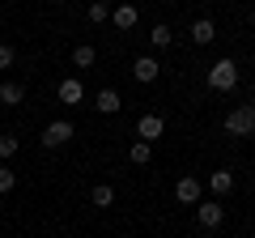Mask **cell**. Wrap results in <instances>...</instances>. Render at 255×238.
I'll list each match as a JSON object with an SVG mask.
<instances>
[{"mask_svg": "<svg viewBox=\"0 0 255 238\" xmlns=\"http://www.w3.org/2000/svg\"><path fill=\"white\" fill-rule=\"evenodd\" d=\"M128 157H132L136 166H149V157H153V145H145V140H136V145L128 149Z\"/></svg>", "mask_w": 255, "mask_h": 238, "instance_id": "obj_18", "label": "cell"}, {"mask_svg": "<svg viewBox=\"0 0 255 238\" xmlns=\"http://www.w3.org/2000/svg\"><path fill=\"white\" fill-rule=\"evenodd\" d=\"M17 187V170H9V162H0V196Z\"/></svg>", "mask_w": 255, "mask_h": 238, "instance_id": "obj_19", "label": "cell"}, {"mask_svg": "<svg viewBox=\"0 0 255 238\" xmlns=\"http://www.w3.org/2000/svg\"><path fill=\"white\" fill-rule=\"evenodd\" d=\"M111 21H115V30H132L140 21V9L136 4H115V9H111Z\"/></svg>", "mask_w": 255, "mask_h": 238, "instance_id": "obj_11", "label": "cell"}, {"mask_svg": "<svg viewBox=\"0 0 255 238\" xmlns=\"http://www.w3.org/2000/svg\"><path fill=\"white\" fill-rule=\"evenodd\" d=\"M196 221H200L204 230H217L221 221H226V209H221L217 200H200L196 204Z\"/></svg>", "mask_w": 255, "mask_h": 238, "instance_id": "obj_7", "label": "cell"}, {"mask_svg": "<svg viewBox=\"0 0 255 238\" xmlns=\"http://www.w3.org/2000/svg\"><path fill=\"white\" fill-rule=\"evenodd\" d=\"M85 17H90L94 26H98V21H111V4H107V0H94L90 9H85Z\"/></svg>", "mask_w": 255, "mask_h": 238, "instance_id": "obj_17", "label": "cell"}, {"mask_svg": "<svg viewBox=\"0 0 255 238\" xmlns=\"http://www.w3.org/2000/svg\"><path fill=\"white\" fill-rule=\"evenodd\" d=\"M94 60H98V51H94L90 43H77L73 47V64L77 68H94Z\"/></svg>", "mask_w": 255, "mask_h": 238, "instance_id": "obj_15", "label": "cell"}, {"mask_svg": "<svg viewBox=\"0 0 255 238\" xmlns=\"http://www.w3.org/2000/svg\"><path fill=\"white\" fill-rule=\"evenodd\" d=\"M55 98H60L64 107H81L85 102V85L77 81V77H64V81L55 85Z\"/></svg>", "mask_w": 255, "mask_h": 238, "instance_id": "obj_6", "label": "cell"}, {"mask_svg": "<svg viewBox=\"0 0 255 238\" xmlns=\"http://www.w3.org/2000/svg\"><path fill=\"white\" fill-rule=\"evenodd\" d=\"M162 132H166V119L157 115V111H145V115L136 119V136L145 140V145H153V140L162 136Z\"/></svg>", "mask_w": 255, "mask_h": 238, "instance_id": "obj_4", "label": "cell"}, {"mask_svg": "<svg viewBox=\"0 0 255 238\" xmlns=\"http://www.w3.org/2000/svg\"><path fill=\"white\" fill-rule=\"evenodd\" d=\"M174 200H179V204H200L204 200V183H200V179H191V174H183L179 183H174Z\"/></svg>", "mask_w": 255, "mask_h": 238, "instance_id": "obj_5", "label": "cell"}, {"mask_svg": "<svg viewBox=\"0 0 255 238\" xmlns=\"http://www.w3.org/2000/svg\"><path fill=\"white\" fill-rule=\"evenodd\" d=\"M209 192H213V200L230 196V192H234V170H213L209 174Z\"/></svg>", "mask_w": 255, "mask_h": 238, "instance_id": "obj_10", "label": "cell"}, {"mask_svg": "<svg viewBox=\"0 0 255 238\" xmlns=\"http://www.w3.org/2000/svg\"><path fill=\"white\" fill-rule=\"evenodd\" d=\"M17 145H21L17 136H0V162H9V157L17 153Z\"/></svg>", "mask_w": 255, "mask_h": 238, "instance_id": "obj_20", "label": "cell"}, {"mask_svg": "<svg viewBox=\"0 0 255 238\" xmlns=\"http://www.w3.org/2000/svg\"><path fill=\"white\" fill-rule=\"evenodd\" d=\"M157 73H162V64H157L153 55H140L136 64H132V77H136L140 85H149V81H157Z\"/></svg>", "mask_w": 255, "mask_h": 238, "instance_id": "obj_9", "label": "cell"}, {"mask_svg": "<svg viewBox=\"0 0 255 238\" xmlns=\"http://www.w3.org/2000/svg\"><path fill=\"white\" fill-rule=\"evenodd\" d=\"M238 77H243V73H238V64L226 55V60H217V64L209 68V90L213 94H230V90H238Z\"/></svg>", "mask_w": 255, "mask_h": 238, "instance_id": "obj_1", "label": "cell"}, {"mask_svg": "<svg viewBox=\"0 0 255 238\" xmlns=\"http://www.w3.org/2000/svg\"><path fill=\"white\" fill-rule=\"evenodd\" d=\"M73 136H77L73 123H68V119H55V123H47V128H43V136H38V140H43V149H64Z\"/></svg>", "mask_w": 255, "mask_h": 238, "instance_id": "obj_3", "label": "cell"}, {"mask_svg": "<svg viewBox=\"0 0 255 238\" xmlns=\"http://www.w3.org/2000/svg\"><path fill=\"white\" fill-rule=\"evenodd\" d=\"M21 98H26V85H17V81L0 85V102H4V107H21Z\"/></svg>", "mask_w": 255, "mask_h": 238, "instance_id": "obj_13", "label": "cell"}, {"mask_svg": "<svg viewBox=\"0 0 255 238\" xmlns=\"http://www.w3.org/2000/svg\"><path fill=\"white\" fill-rule=\"evenodd\" d=\"M119 107H124V98H119V90H111V85L94 94V111H102V115H115Z\"/></svg>", "mask_w": 255, "mask_h": 238, "instance_id": "obj_12", "label": "cell"}, {"mask_svg": "<svg viewBox=\"0 0 255 238\" xmlns=\"http://www.w3.org/2000/svg\"><path fill=\"white\" fill-rule=\"evenodd\" d=\"M90 204H94V209H111V204H115V187H111V183H98V187L90 192Z\"/></svg>", "mask_w": 255, "mask_h": 238, "instance_id": "obj_14", "label": "cell"}, {"mask_svg": "<svg viewBox=\"0 0 255 238\" xmlns=\"http://www.w3.org/2000/svg\"><path fill=\"white\" fill-rule=\"evenodd\" d=\"M149 43H153V47H170L174 43V30L166 26V21H157V26L149 30Z\"/></svg>", "mask_w": 255, "mask_h": 238, "instance_id": "obj_16", "label": "cell"}, {"mask_svg": "<svg viewBox=\"0 0 255 238\" xmlns=\"http://www.w3.org/2000/svg\"><path fill=\"white\" fill-rule=\"evenodd\" d=\"M226 136H255V102H238L226 115Z\"/></svg>", "mask_w": 255, "mask_h": 238, "instance_id": "obj_2", "label": "cell"}, {"mask_svg": "<svg viewBox=\"0 0 255 238\" xmlns=\"http://www.w3.org/2000/svg\"><path fill=\"white\" fill-rule=\"evenodd\" d=\"M213 38H217V26H213V17H196V21H191V43H196V47H209Z\"/></svg>", "mask_w": 255, "mask_h": 238, "instance_id": "obj_8", "label": "cell"}, {"mask_svg": "<svg viewBox=\"0 0 255 238\" xmlns=\"http://www.w3.org/2000/svg\"><path fill=\"white\" fill-rule=\"evenodd\" d=\"M13 60H17V51L9 43H0V68H13Z\"/></svg>", "mask_w": 255, "mask_h": 238, "instance_id": "obj_21", "label": "cell"}]
</instances>
